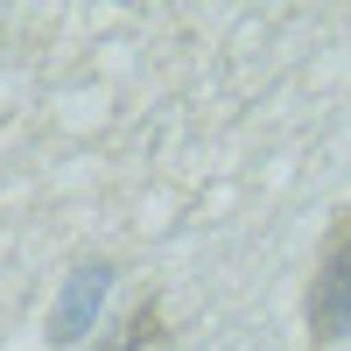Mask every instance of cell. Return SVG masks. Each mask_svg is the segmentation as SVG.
<instances>
[{
    "label": "cell",
    "instance_id": "obj_2",
    "mask_svg": "<svg viewBox=\"0 0 351 351\" xmlns=\"http://www.w3.org/2000/svg\"><path fill=\"white\" fill-rule=\"evenodd\" d=\"M112 260L99 253V260H77V267L64 274V288H56V309H49V344L56 351H71V344H84L99 330V316H106V295H112Z\"/></svg>",
    "mask_w": 351,
    "mask_h": 351
},
{
    "label": "cell",
    "instance_id": "obj_1",
    "mask_svg": "<svg viewBox=\"0 0 351 351\" xmlns=\"http://www.w3.org/2000/svg\"><path fill=\"white\" fill-rule=\"evenodd\" d=\"M302 316H309V344H344L351 337V232L344 225L330 232L324 260H316V281H309Z\"/></svg>",
    "mask_w": 351,
    "mask_h": 351
},
{
    "label": "cell",
    "instance_id": "obj_4",
    "mask_svg": "<svg viewBox=\"0 0 351 351\" xmlns=\"http://www.w3.org/2000/svg\"><path fill=\"white\" fill-rule=\"evenodd\" d=\"M337 225H344V232H351V204H344V218H337Z\"/></svg>",
    "mask_w": 351,
    "mask_h": 351
},
{
    "label": "cell",
    "instance_id": "obj_3",
    "mask_svg": "<svg viewBox=\"0 0 351 351\" xmlns=\"http://www.w3.org/2000/svg\"><path fill=\"white\" fill-rule=\"evenodd\" d=\"M169 330H162V302H141L127 324H120V337H106V351H141V344H162Z\"/></svg>",
    "mask_w": 351,
    "mask_h": 351
}]
</instances>
